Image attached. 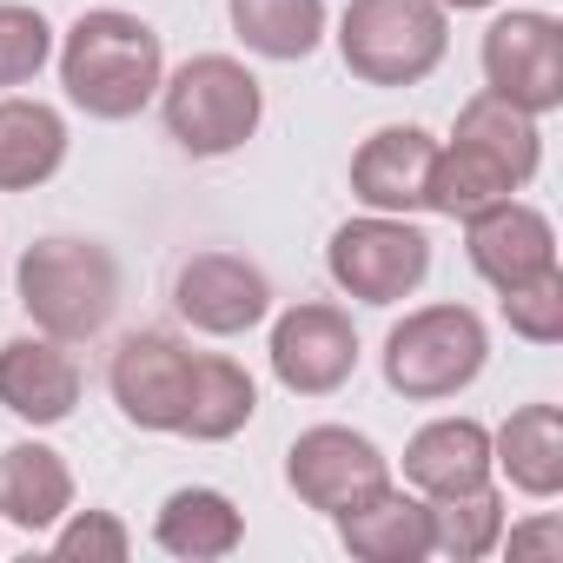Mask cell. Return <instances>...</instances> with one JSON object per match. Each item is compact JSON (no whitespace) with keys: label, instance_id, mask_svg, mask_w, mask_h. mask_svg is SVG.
Instances as JSON below:
<instances>
[{"label":"cell","instance_id":"obj_1","mask_svg":"<svg viewBox=\"0 0 563 563\" xmlns=\"http://www.w3.org/2000/svg\"><path fill=\"white\" fill-rule=\"evenodd\" d=\"M159 80H166V54L140 14L93 8L60 41V87L93 120H133L159 93Z\"/></svg>","mask_w":563,"mask_h":563},{"label":"cell","instance_id":"obj_2","mask_svg":"<svg viewBox=\"0 0 563 563\" xmlns=\"http://www.w3.org/2000/svg\"><path fill=\"white\" fill-rule=\"evenodd\" d=\"M21 306L47 339L87 345L120 312V258L100 239H41L21 252Z\"/></svg>","mask_w":563,"mask_h":563},{"label":"cell","instance_id":"obj_3","mask_svg":"<svg viewBox=\"0 0 563 563\" xmlns=\"http://www.w3.org/2000/svg\"><path fill=\"white\" fill-rule=\"evenodd\" d=\"M451 47V14L438 0H352L339 21V54L365 87H418Z\"/></svg>","mask_w":563,"mask_h":563},{"label":"cell","instance_id":"obj_4","mask_svg":"<svg viewBox=\"0 0 563 563\" xmlns=\"http://www.w3.org/2000/svg\"><path fill=\"white\" fill-rule=\"evenodd\" d=\"M159 113H166V133L192 159H219L258 133L265 93L232 54H192L173 80H159Z\"/></svg>","mask_w":563,"mask_h":563},{"label":"cell","instance_id":"obj_5","mask_svg":"<svg viewBox=\"0 0 563 563\" xmlns=\"http://www.w3.org/2000/svg\"><path fill=\"white\" fill-rule=\"evenodd\" d=\"M484 358H490V339L471 306H424L391 325L385 385L411 405H438V398H457L464 385H477Z\"/></svg>","mask_w":563,"mask_h":563},{"label":"cell","instance_id":"obj_6","mask_svg":"<svg viewBox=\"0 0 563 563\" xmlns=\"http://www.w3.org/2000/svg\"><path fill=\"white\" fill-rule=\"evenodd\" d=\"M325 272L332 286L352 292L358 306H398L424 286L431 272V239L398 219V212H372V219H345L325 245Z\"/></svg>","mask_w":563,"mask_h":563},{"label":"cell","instance_id":"obj_7","mask_svg":"<svg viewBox=\"0 0 563 563\" xmlns=\"http://www.w3.org/2000/svg\"><path fill=\"white\" fill-rule=\"evenodd\" d=\"M484 87L523 113L563 107V27L550 14L510 8L484 27Z\"/></svg>","mask_w":563,"mask_h":563},{"label":"cell","instance_id":"obj_8","mask_svg":"<svg viewBox=\"0 0 563 563\" xmlns=\"http://www.w3.org/2000/svg\"><path fill=\"white\" fill-rule=\"evenodd\" d=\"M286 484L299 490V504L339 517V510H352V504H365L372 490L391 484V457L352 424H312L286 451Z\"/></svg>","mask_w":563,"mask_h":563},{"label":"cell","instance_id":"obj_9","mask_svg":"<svg viewBox=\"0 0 563 563\" xmlns=\"http://www.w3.org/2000/svg\"><path fill=\"white\" fill-rule=\"evenodd\" d=\"M107 391L126 424L140 431H179L186 391H192V352L173 332H126L107 365Z\"/></svg>","mask_w":563,"mask_h":563},{"label":"cell","instance_id":"obj_10","mask_svg":"<svg viewBox=\"0 0 563 563\" xmlns=\"http://www.w3.org/2000/svg\"><path fill=\"white\" fill-rule=\"evenodd\" d=\"M173 306H179V319L192 332L239 339L272 312V278L239 252H192L173 272Z\"/></svg>","mask_w":563,"mask_h":563},{"label":"cell","instance_id":"obj_11","mask_svg":"<svg viewBox=\"0 0 563 563\" xmlns=\"http://www.w3.org/2000/svg\"><path fill=\"white\" fill-rule=\"evenodd\" d=\"M358 372V332L339 306H292L272 325V378L299 398H332Z\"/></svg>","mask_w":563,"mask_h":563},{"label":"cell","instance_id":"obj_12","mask_svg":"<svg viewBox=\"0 0 563 563\" xmlns=\"http://www.w3.org/2000/svg\"><path fill=\"white\" fill-rule=\"evenodd\" d=\"M431 166H438V140L424 126H378L358 153H352V192L372 212H431Z\"/></svg>","mask_w":563,"mask_h":563},{"label":"cell","instance_id":"obj_13","mask_svg":"<svg viewBox=\"0 0 563 563\" xmlns=\"http://www.w3.org/2000/svg\"><path fill=\"white\" fill-rule=\"evenodd\" d=\"M464 252L477 265V278H490V286H517V278H537L556 265V232L537 206L523 199H497L484 212L464 219Z\"/></svg>","mask_w":563,"mask_h":563},{"label":"cell","instance_id":"obj_14","mask_svg":"<svg viewBox=\"0 0 563 563\" xmlns=\"http://www.w3.org/2000/svg\"><path fill=\"white\" fill-rule=\"evenodd\" d=\"M80 358L67 339H8L0 345V405L27 424H67L80 405Z\"/></svg>","mask_w":563,"mask_h":563},{"label":"cell","instance_id":"obj_15","mask_svg":"<svg viewBox=\"0 0 563 563\" xmlns=\"http://www.w3.org/2000/svg\"><path fill=\"white\" fill-rule=\"evenodd\" d=\"M339 543L365 563H418V556H431V504L385 484L365 504L339 510Z\"/></svg>","mask_w":563,"mask_h":563},{"label":"cell","instance_id":"obj_16","mask_svg":"<svg viewBox=\"0 0 563 563\" xmlns=\"http://www.w3.org/2000/svg\"><path fill=\"white\" fill-rule=\"evenodd\" d=\"M405 484L424 497L477 490L490 484V431L477 418H438L405 444Z\"/></svg>","mask_w":563,"mask_h":563},{"label":"cell","instance_id":"obj_17","mask_svg":"<svg viewBox=\"0 0 563 563\" xmlns=\"http://www.w3.org/2000/svg\"><path fill=\"white\" fill-rule=\"evenodd\" d=\"M74 510V471L60 451L47 444H8L0 451V517H8L14 530H54L60 517Z\"/></svg>","mask_w":563,"mask_h":563},{"label":"cell","instance_id":"obj_18","mask_svg":"<svg viewBox=\"0 0 563 563\" xmlns=\"http://www.w3.org/2000/svg\"><path fill=\"white\" fill-rule=\"evenodd\" d=\"M490 471H504L523 497H556L563 490V411L517 405L490 431Z\"/></svg>","mask_w":563,"mask_h":563},{"label":"cell","instance_id":"obj_19","mask_svg":"<svg viewBox=\"0 0 563 563\" xmlns=\"http://www.w3.org/2000/svg\"><path fill=\"white\" fill-rule=\"evenodd\" d=\"M67 159V120L47 100H0V192H34Z\"/></svg>","mask_w":563,"mask_h":563},{"label":"cell","instance_id":"obj_20","mask_svg":"<svg viewBox=\"0 0 563 563\" xmlns=\"http://www.w3.org/2000/svg\"><path fill=\"white\" fill-rule=\"evenodd\" d=\"M159 550L166 556H186V563H212V556H232L239 537H245V517L225 490H206V484H186L159 504V523H153Z\"/></svg>","mask_w":563,"mask_h":563},{"label":"cell","instance_id":"obj_21","mask_svg":"<svg viewBox=\"0 0 563 563\" xmlns=\"http://www.w3.org/2000/svg\"><path fill=\"white\" fill-rule=\"evenodd\" d=\"M258 411V385L245 365L219 358V352H192V391H186V418H179V438H199V444H225L252 424Z\"/></svg>","mask_w":563,"mask_h":563},{"label":"cell","instance_id":"obj_22","mask_svg":"<svg viewBox=\"0 0 563 563\" xmlns=\"http://www.w3.org/2000/svg\"><path fill=\"white\" fill-rule=\"evenodd\" d=\"M517 186H530V179H523L510 159H497L490 146L451 133V146H438V166H431V212H444V219H471V212L510 199Z\"/></svg>","mask_w":563,"mask_h":563},{"label":"cell","instance_id":"obj_23","mask_svg":"<svg viewBox=\"0 0 563 563\" xmlns=\"http://www.w3.org/2000/svg\"><path fill=\"white\" fill-rule=\"evenodd\" d=\"M232 34L258 60H306L325 34V0H232Z\"/></svg>","mask_w":563,"mask_h":563},{"label":"cell","instance_id":"obj_24","mask_svg":"<svg viewBox=\"0 0 563 563\" xmlns=\"http://www.w3.org/2000/svg\"><path fill=\"white\" fill-rule=\"evenodd\" d=\"M504 543V497L490 484L477 490H451V497H431V550L451 556V563H477Z\"/></svg>","mask_w":563,"mask_h":563},{"label":"cell","instance_id":"obj_25","mask_svg":"<svg viewBox=\"0 0 563 563\" xmlns=\"http://www.w3.org/2000/svg\"><path fill=\"white\" fill-rule=\"evenodd\" d=\"M497 306H504V325H510L517 339L556 345V339H563V272L550 265V272H537V278H517V286L497 292Z\"/></svg>","mask_w":563,"mask_h":563},{"label":"cell","instance_id":"obj_26","mask_svg":"<svg viewBox=\"0 0 563 563\" xmlns=\"http://www.w3.org/2000/svg\"><path fill=\"white\" fill-rule=\"evenodd\" d=\"M54 60V27L41 8H0V87H27Z\"/></svg>","mask_w":563,"mask_h":563},{"label":"cell","instance_id":"obj_27","mask_svg":"<svg viewBox=\"0 0 563 563\" xmlns=\"http://www.w3.org/2000/svg\"><path fill=\"white\" fill-rule=\"evenodd\" d=\"M133 537L113 510H74L60 530H54V556L60 563H126Z\"/></svg>","mask_w":563,"mask_h":563},{"label":"cell","instance_id":"obj_28","mask_svg":"<svg viewBox=\"0 0 563 563\" xmlns=\"http://www.w3.org/2000/svg\"><path fill=\"white\" fill-rule=\"evenodd\" d=\"M510 556H563V523L556 517H537V523L510 530Z\"/></svg>","mask_w":563,"mask_h":563},{"label":"cell","instance_id":"obj_29","mask_svg":"<svg viewBox=\"0 0 563 563\" xmlns=\"http://www.w3.org/2000/svg\"><path fill=\"white\" fill-rule=\"evenodd\" d=\"M438 8H444V14H451V8L464 14V8H490V0H438Z\"/></svg>","mask_w":563,"mask_h":563}]
</instances>
